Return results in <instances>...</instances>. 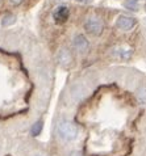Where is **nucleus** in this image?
<instances>
[{
	"mask_svg": "<svg viewBox=\"0 0 146 156\" xmlns=\"http://www.w3.org/2000/svg\"><path fill=\"white\" fill-rule=\"evenodd\" d=\"M58 134L63 140H74L78 136V127L70 121H61L58 123Z\"/></svg>",
	"mask_w": 146,
	"mask_h": 156,
	"instance_id": "nucleus-1",
	"label": "nucleus"
},
{
	"mask_svg": "<svg viewBox=\"0 0 146 156\" xmlns=\"http://www.w3.org/2000/svg\"><path fill=\"white\" fill-rule=\"evenodd\" d=\"M53 17H54L55 23L63 24L68 19V8L66 5H59V7H57L54 9V12H53Z\"/></svg>",
	"mask_w": 146,
	"mask_h": 156,
	"instance_id": "nucleus-2",
	"label": "nucleus"
},
{
	"mask_svg": "<svg viewBox=\"0 0 146 156\" xmlns=\"http://www.w3.org/2000/svg\"><path fill=\"white\" fill-rule=\"evenodd\" d=\"M86 30L91 34H95V36L100 34L101 30H103L101 21L97 20V19H89L87 23H86Z\"/></svg>",
	"mask_w": 146,
	"mask_h": 156,
	"instance_id": "nucleus-3",
	"label": "nucleus"
},
{
	"mask_svg": "<svg viewBox=\"0 0 146 156\" xmlns=\"http://www.w3.org/2000/svg\"><path fill=\"white\" fill-rule=\"evenodd\" d=\"M136 21L133 17H128V16H120L119 20H117V27L120 29H124V30H129L134 27Z\"/></svg>",
	"mask_w": 146,
	"mask_h": 156,
	"instance_id": "nucleus-4",
	"label": "nucleus"
},
{
	"mask_svg": "<svg viewBox=\"0 0 146 156\" xmlns=\"http://www.w3.org/2000/svg\"><path fill=\"white\" fill-rule=\"evenodd\" d=\"M74 46L76 47V50L79 51H86L88 49V42L87 40H86L84 36H82V34H79V36H76L74 38Z\"/></svg>",
	"mask_w": 146,
	"mask_h": 156,
	"instance_id": "nucleus-5",
	"label": "nucleus"
},
{
	"mask_svg": "<svg viewBox=\"0 0 146 156\" xmlns=\"http://www.w3.org/2000/svg\"><path fill=\"white\" fill-rule=\"evenodd\" d=\"M58 60H59V63H62V64L70 63L71 62V55H70V53H68V50H61L59 51Z\"/></svg>",
	"mask_w": 146,
	"mask_h": 156,
	"instance_id": "nucleus-6",
	"label": "nucleus"
},
{
	"mask_svg": "<svg viewBox=\"0 0 146 156\" xmlns=\"http://www.w3.org/2000/svg\"><path fill=\"white\" fill-rule=\"evenodd\" d=\"M41 130H42V122L41 121H38V122L34 123V126L32 127V134L36 136V135H38V134L41 133Z\"/></svg>",
	"mask_w": 146,
	"mask_h": 156,
	"instance_id": "nucleus-7",
	"label": "nucleus"
},
{
	"mask_svg": "<svg viewBox=\"0 0 146 156\" xmlns=\"http://www.w3.org/2000/svg\"><path fill=\"white\" fill-rule=\"evenodd\" d=\"M138 98H140L142 102H146V87H144V88L140 89V92H138Z\"/></svg>",
	"mask_w": 146,
	"mask_h": 156,
	"instance_id": "nucleus-8",
	"label": "nucleus"
},
{
	"mask_svg": "<svg viewBox=\"0 0 146 156\" xmlns=\"http://www.w3.org/2000/svg\"><path fill=\"white\" fill-rule=\"evenodd\" d=\"M13 21H15V17H13V16H7L5 19H4L3 24H4V25H8V24H12Z\"/></svg>",
	"mask_w": 146,
	"mask_h": 156,
	"instance_id": "nucleus-9",
	"label": "nucleus"
},
{
	"mask_svg": "<svg viewBox=\"0 0 146 156\" xmlns=\"http://www.w3.org/2000/svg\"><path fill=\"white\" fill-rule=\"evenodd\" d=\"M11 2L13 3V4H20L21 2H23V0H11Z\"/></svg>",
	"mask_w": 146,
	"mask_h": 156,
	"instance_id": "nucleus-10",
	"label": "nucleus"
},
{
	"mask_svg": "<svg viewBox=\"0 0 146 156\" xmlns=\"http://www.w3.org/2000/svg\"><path fill=\"white\" fill-rule=\"evenodd\" d=\"M72 156H82L79 152H74V154H72Z\"/></svg>",
	"mask_w": 146,
	"mask_h": 156,
	"instance_id": "nucleus-11",
	"label": "nucleus"
}]
</instances>
